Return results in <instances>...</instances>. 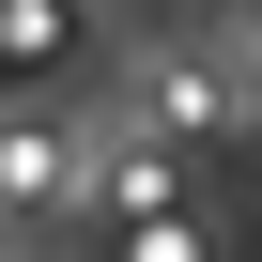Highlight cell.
Instances as JSON below:
<instances>
[{
    "label": "cell",
    "mask_w": 262,
    "mask_h": 262,
    "mask_svg": "<svg viewBox=\"0 0 262 262\" xmlns=\"http://www.w3.org/2000/svg\"><path fill=\"white\" fill-rule=\"evenodd\" d=\"M0 185H16V201L62 185V139H47V123H0Z\"/></svg>",
    "instance_id": "obj_1"
}]
</instances>
